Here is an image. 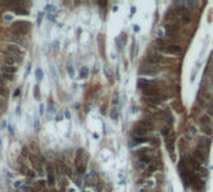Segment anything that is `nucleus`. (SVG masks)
I'll return each mask as SVG.
<instances>
[{
  "label": "nucleus",
  "mask_w": 213,
  "mask_h": 192,
  "mask_svg": "<svg viewBox=\"0 0 213 192\" xmlns=\"http://www.w3.org/2000/svg\"><path fill=\"white\" fill-rule=\"evenodd\" d=\"M209 144H211V141L207 139V137H202L199 139V146H203V148H208L209 147Z\"/></svg>",
  "instance_id": "obj_18"
},
{
  "label": "nucleus",
  "mask_w": 213,
  "mask_h": 192,
  "mask_svg": "<svg viewBox=\"0 0 213 192\" xmlns=\"http://www.w3.org/2000/svg\"><path fill=\"white\" fill-rule=\"evenodd\" d=\"M181 19H182V21L184 23V24H188L190 21H191V11L187 9V8H181Z\"/></svg>",
  "instance_id": "obj_11"
},
{
  "label": "nucleus",
  "mask_w": 213,
  "mask_h": 192,
  "mask_svg": "<svg viewBox=\"0 0 213 192\" xmlns=\"http://www.w3.org/2000/svg\"><path fill=\"white\" fill-rule=\"evenodd\" d=\"M67 74H69V76H70V78H74L75 71H74L72 65H69V66H67Z\"/></svg>",
  "instance_id": "obj_28"
},
{
  "label": "nucleus",
  "mask_w": 213,
  "mask_h": 192,
  "mask_svg": "<svg viewBox=\"0 0 213 192\" xmlns=\"http://www.w3.org/2000/svg\"><path fill=\"white\" fill-rule=\"evenodd\" d=\"M188 163H190V167H191L194 172H198V171L202 170V169H201V163H199L197 160H196V158H193V157H190Z\"/></svg>",
  "instance_id": "obj_13"
},
{
  "label": "nucleus",
  "mask_w": 213,
  "mask_h": 192,
  "mask_svg": "<svg viewBox=\"0 0 213 192\" xmlns=\"http://www.w3.org/2000/svg\"><path fill=\"white\" fill-rule=\"evenodd\" d=\"M111 117H112L114 120L117 119V108H114V110H112V112H111Z\"/></svg>",
  "instance_id": "obj_32"
},
{
  "label": "nucleus",
  "mask_w": 213,
  "mask_h": 192,
  "mask_svg": "<svg viewBox=\"0 0 213 192\" xmlns=\"http://www.w3.org/2000/svg\"><path fill=\"white\" fill-rule=\"evenodd\" d=\"M212 76H213V75H212ZM212 80H213V78H212Z\"/></svg>",
  "instance_id": "obj_50"
},
{
  "label": "nucleus",
  "mask_w": 213,
  "mask_h": 192,
  "mask_svg": "<svg viewBox=\"0 0 213 192\" xmlns=\"http://www.w3.org/2000/svg\"><path fill=\"white\" fill-rule=\"evenodd\" d=\"M8 89L5 87V86H2L0 85V96H3V97H5V96H8Z\"/></svg>",
  "instance_id": "obj_27"
},
{
  "label": "nucleus",
  "mask_w": 213,
  "mask_h": 192,
  "mask_svg": "<svg viewBox=\"0 0 213 192\" xmlns=\"http://www.w3.org/2000/svg\"><path fill=\"white\" fill-rule=\"evenodd\" d=\"M44 114V105H40V115Z\"/></svg>",
  "instance_id": "obj_41"
},
{
  "label": "nucleus",
  "mask_w": 213,
  "mask_h": 192,
  "mask_svg": "<svg viewBox=\"0 0 213 192\" xmlns=\"http://www.w3.org/2000/svg\"><path fill=\"white\" fill-rule=\"evenodd\" d=\"M175 16H176V10H169L167 14H166V16H165V19L166 20H173L175 19Z\"/></svg>",
  "instance_id": "obj_21"
},
{
  "label": "nucleus",
  "mask_w": 213,
  "mask_h": 192,
  "mask_svg": "<svg viewBox=\"0 0 213 192\" xmlns=\"http://www.w3.org/2000/svg\"><path fill=\"white\" fill-rule=\"evenodd\" d=\"M2 72L3 74H9V75H14L16 72V68L15 66H9V65H4L2 68Z\"/></svg>",
  "instance_id": "obj_14"
},
{
  "label": "nucleus",
  "mask_w": 213,
  "mask_h": 192,
  "mask_svg": "<svg viewBox=\"0 0 213 192\" xmlns=\"http://www.w3.org/2000/svg\"><path fill=\"white\" fill-rule=\"evenodd\" d=\"M39 183H40V186H41V187H44V186H45V182H44V181H40Z\"/></svg>",
  "instance_id": "obj_47"
},
{
  "label": "nucleus",
  "mask_w": 213,
  "mask_h": 192,
  "mask_svg": "<svg viewBox=\"0 0 213 192\" xmlns=\"http://www.w3.org/2000/svg\"><path fill=\"white\" fill-rule=\"evenodd\" d=\"M20 94H21L20 89H16V90H15V93L13 94V96H14V97H16V96H20Z\"/></svg>",
  "instance_id": "obj_34"
},
{
  "label": "nucleus",
  "mask_w": 213,
  "mask_h": 192,
  "mask_svg": "<svg viewBox=\"0 0 213 192\" xmlns=\"http://www.w3.org/2000/svg\"><path fill=\"white\" fill-rule=\"evenodd\" d=\"M212 87H213V80H212Z\"/></svg>",
  "instance_id": "obj_49"
},
{
  "label": "nucleus",
  "mask_w": 213,
  "mask_h": 192,
  "mask_svg": "<svg viewBox=\"0 0 213 192\" xmlns=\"http://www.w3.org/2000/svg\"><path fill=\"white\" fill-rule=\"evenodd\" d=\"M46 170H47V175H49V173H54V166L51 165V163H49V165L46 166Z\"/></svg>",
  "instance_id": "obj_31"
},
{
  "label": "nucleus",
  "mask_w": 213,
  "mask_h": 192,
  "mask_svg": "<svg viewBox=\"0 0 213 192\" xmlns=\"http://www.w3.org/2000/svg\"><path fill=\"white\" fill-rule=\"evenodd\" d=\"M54 47H55V49L59 47V43H57V41H55V43H54Z\"/></svg>",
  "instance_id": "obj_46"
},
{
  "label": "nucleus",
  "mask_w": 213,
  "mask_h": 192,
  "mask_svg": "<svg viewBox=\"0 0 213 192\" xmlns=\"http://www.w3.org/2000/svg\"><path fill=\"white\" fill-rule=\"evenodd\" d=\"M0 107H2V108H4V107H5V102L2 100V97H0Z\"/></svg>",
  "instance_id": "obj_40"
},
{
  "label": "nucleus",
  "mask_w": 213,
  "mask_h": 192,
  "mask_svg": "<svg viewBox=\"0 0 213 192\" xmlns=\"http://www.w3.org/2000/svg\"><path fill=\"white\" fill-rule=\"evenodd\" d=\"M166 32H167V35L168 38H171V39H176L178 36V32H180V26H178L177 24L172 23V24H168L167 26H166Z\"/></svg>",
  "instance_id": "obj_4"
},
{
  "label": "nucleus",
  "mask_w": 213,
  "mask_h": 192,
  "mask_svg": "<svg viewBox=\"0 0 213 192\" xmlns=\"http://www.w3.org/2000/svg\"><path fill=\"white\" fill-rule=\"evenodd\" d=\"M212 106H213V99H212Z\"/></svg>",
  "instance_id": "obj_48"
},
{
  "label": "nucleus",
  "mask_w": 213,
  "mask_h": 192,
  "mask_svg": "<svg viewBox=\"0 0 213 192\" xmlns=\"http://www.w3.org/2000/svg\"><path fill=\"white\" fill-rule=\"evenodd\" d=\"M163 53H167L169 55H177L181 53V47L176 44H167L166 47L163 49Z\"/></svg>",
  "instance_id": "obj_7"
},
{
  "label": "nucleus",
  "mask_w": 213,
  "mask_h": 192,
  "mask_svg": "<svg viewBox=\"0 0 213 192\" xmlns=\"http://www.w3.org/2000/svg\"><path fill=\"white\" fill-rule=\"evenodd\" d=\"M192 157L193 158H196V160H197L198 162H202L203 161V152L201 151V150L199 148H197V150H194V151H193V155H192Z\"/></svg>",
  "instance_id": "obj_15"
},
{
  "label": "nucleus",
  "mask_w": 213,
  "mask_h": 192,
  "mask_svg": "<svg viewBox=\"0 0 213 192\" xmlns=\"http://www.w3.org/2000/svg\"><path fill=\"white\" fill-rule=\"evenodd\" d=\"M65 116H66L67 119H70V112H69V111H66V112H65Z\"/></svg>",
  "instance_id": "obj_45"
},
{
  "label": "nucleus",
  "mask_w": 213,
  "mask_h": 192,
  "mask_svg": "<svg viewBox=\"0 0 213 192\" xmlns=\"http://www.w3.org/2000/svg\"><path fill=\"white\" fill-rule=\"evenodd\" d=\"M35 76L38 80H42V78H44V71H42L40 68L36 69V72H35Z\"/></svg>",
  "instance_id": "obj_24"
},
{
  "label": "nucleus",
  "mask_w": 213,
  "mask_h": 192,
  "mask_svg": "<svg viewBox=\"0 0 213 192\" xmlns=\"http://www.w3.org/2000/svg\"><path fill=\"white\" fill-rule=\"evenodd\" d=\"M6 53H9L11 55H15V56H18V57H21V59H23V56H24V51L18 45H9V46L6 47Z\"/></svg>",
  "instance_id": "obj_6"
},
{
  "label": "nucleus",
  "mask_w": 213,
  "mask_h": 192,
  "mask_svg": "<svg viewBox=\"0 0 213 192\" xmlns=\"http://www.w3.org/2000/svg\"><path fill=\"white\" fill-rule=\"evenodd\" d=\"M201 123H202V126H209V123H211V120L207 115H204L201 117Z\"/></svg>",
  "instance_id": "obj_19"
},
{
  "label": "nucleus",
  "mask_w": 213,
  "mask_h": 192,
  "mask_svg": "<svg viewBox=\"0 0 213 192\" xmlns=\"http://www.w3.org/2000/svg\"><path fill=\"white\" fill-rule=\"evenodd\" d=\"M14 186H15V188L20 187V186H21V182H15V185H14Z\"/></svg>",
  "instance_id": "obj_43"
},
{
  "label": "nucleus",
  "mask_w": 213,
  "mask_h": 192,
  "mask_svg": "<svg viewBox=\"0 0 213 192\" xmlns=\"http://www.w3.org/2000/svg\"><path fill=\"white\" fill-rule=\"evenodd\" d=\"M30 26H31V24L28 23V21H15L11 25V30L14 32V35L21 38V36H24L29 31Z\"/></svg>",
  "instance_id": "obj_2"
},
{
  "label": "nucleus",
  "mask_w": 213,
  "mask_h": 192,
  "mask_svg": "<svg viewBox=\"0 0 213 192\" xmlns=\"http://www.w3.org/2000/svg\"><path fill=\"white\" fill-rule=\"evenodd\" d=\"M28 176H30V177H31V178H32V177H34V176H35V173H34V172H32V171H30V170H29V171H28Z\"/></svg>",
  "instance_id": "obj_39"
},
{
  "label": "nucleus",
  "mask_w": 213,
  "mask_h": 192,
  "mask_svg": "<svg viewBox=\"0 0 213 192\" xmlns=\"http://www.w3.org/2000/svg\"><path fill=\"white\" fill-rule=\"evenodd\" d=\"M158 72H160V68L156 65L146 64L141 68V74H143V75H151V76H153V75H157Z\"/></svg>",
  "instance_id": "obj_3"
},
{
  "label": "nucleus",
  "mask_w": 213,
  "mask_h": 192,
  "mask_svg": "<svg viewBox=\"0 0 213 192\" xmlns=\"http://www.w3.org/2000/svg\"><path fill=\"white\" fill-rule=\"evenodd\" d=\"M190 130H191V135H196V132H197V130H196V127H193V126H192Z\"/></svg>",
  "instance_id": "obj_36"
},
{
  "label": "nucleus",
  "mask_w": 213,
  "mask_h": 192,
  "mask_svg": "<svg viewBox=\"0 0 213 192\" xmlns=\"http://www.w3.org/2000/svg\"><path fill=\"white\" fill-rule=\"evenodd\" d=\"M147 133H148V131L146 129H143L142 126H140L138 123L132 129V136H141V137H143V136H147Z\"/></svg>",
  "instance_id": "obj_9"
},
{
  "label": "nucleus",
  "mask_w": 213,
  "mask_h": 192,
  "mask_svg": "<svg viewBox=\"0 0 213 192\" xmlns=\"http://www.w3.org/2000/svg\"><path fill=\"white\" fill-rule=\"evenodd\" d=\"M171 126H165V127H162V130H161V133L165 136V137H168V135H169V132H171Z\"/></svg>",
  "instance_id": "obj_22"
},
{
  "label": "nucleus",
  "mask_w": 213,
  "mask_h": 192,
  "mask_svg": "<svg viewBox=\"0 0 213 192\" xmlns=\"http://www.w3.org/2000/svg\"><path fill=\"white\" fill-rule=\"evenodd\" d=\"M161 60H162V57H161L158 54H151V55L147 56V64H150V65L158 66V64L161 62Z\"/></svg>",
  "instance_id": "obj_10"
},
{
  "label": "nucleus",
  "mask_w": 213,
  "mask_h": 192,
  "mask_svg": "<svg viewBox=\"0 0 213 192\" xmlns=\"http://www.w3.org/2000/svg\"><path fill=\"white\" fill-rule=\"evenodd\" d=\"M4 61H5V65H9V66H14L15 64H18L21 61V57H18L15 55H11L9 53L4 51Z\"/></svg>",
  "instance_id": "obj_5"
},
{
  "label": "nucleus",
  "mask_w": 213,
  "mask_h": 192,
  "mask_svg": "<svg viewBox=\"0 0 213 192\" xmlns=\"http://www.w3.org/2000/svg\"><path fill=\"white\" fill-rule=\"evenodd\" d=\"M47 185L49 186H54L55 185V175L54 173H49L47 175Z\"/></svg>",
  "instance_id": "obj_20"
},
{
  "label": "nucleus",
  "mask_w": 213,
  "mask_h": 192,
  "mask_svg": "<svg viewBox=\"0 0 213 192\" xmlns=\"http://www.w3.org/2000/svg\"><path fill=\"white\" fill-rule=\"evenodd\" d=\"M42 16H44V14H42V13H40V14L38 15V25L41 24V21H42Z\"/></svg>",
  "instance_id": "obj_33"
},
{
  "label": "nucleus",
  "mask_w": 213,
  "mask_h": 192,
  "mask_svg": "<svg viewBox=\"0 0 213 192\" xmlns=\"http://www.w3.org/2000/svg\"><path fill=\"white\" fill-rule=\"evenodd\" d=\"M4 19H5L6 21H11V20H13V15H8V14H6V15L4 16Z\"/></svg>",
  "instance_id": "obj_35"
},
{
  "label": "nucleus",
  "mask_w": 213,
  "mask_h": 192,
  "mask_svg": "<svg viewBox=\"0 0 213 192\" xmlns=\"http://www.w3.org/2000/svg\"><path fill=\"white\" fill-rule=\"evenodd\" d=\"M45 10L49 11V13H54V11H56V6L53 5V4H47V5L45 6Z\"/></svg>",
  "instance_id": "obj_25"
},
{
  "label": "nucleus",
  "mask_w": 213,
  "mask_h": 192,
  "mask_svg": "<svg viewBox=\"0 0 213 192\" xmlns=\"http://www.w3.org/2000/svg\"><path fill=\"white\" fill-rule=\"evenodd\" d=\"M138 125H140V126H142L143 129H146L147 131H150V130L153 127V123H152L150 120H142V121L138 122Z\"/></svg>",
  "instance_id": "obj_16"
},
{
  "label": "nucleus",
  "mask_w": 213,
  "mask_h": 192,
  "mask_svg": "<svg viewBox=\"0 0 213 192\" xmlns=\"http://www.w3.org/2000/svg\"><path fill=\"white\" fill-rule=\"evenodd\" d=\"M117 104H118V99H117V96H115V99L112 100V105H115V106H116Z\"/></svg>",
  "instance_id": "obj_37"
},
{
  "label": "nucleus",
  "mask_w": 213,
  "mask_h": 192,
  "mask_svg": "<svg viewBox=\"0 0 213 192\" xmlns=\"http://www.w3.org/2000/svg\"><path fill=\"white\" fill-rule=\"evenodd\" d=\"M13 10H14V13H16V14H19V15H28L29 14V11L25 9V8H23V6H16V8H13Z\"/></svg>",
  "instance_id": "obj_17"
},
{
  "label": "nucleus",
  "mask_w": 213,
  "mask_h": 192,
  "mask_svg": "<svg viewBox=\"0 0 213 192\" xmlns=\"http://www.w3.org/2000/svg\"><path fill=\"white\" fill-rule=\"evenodd\" d=\"M8 129H9L10 133H13V132H14V131H13V126H11V125H9V126H8Z\"/></svg>",
  "instance_id": "obj_44"
},
{
  "label": "nucleus",
  "mask_w": 213,
  "mask_h": 192,
  "mask_svg": "<svg viewBox=\"0 0 213 192\" xmlns=\"http://www.w3.org/2000/svg\"><path fill=\"white\" fill-rule=\"evenodd\" d=\"M50 69H51V75H53V78H54V79H57V76H56V70H55V66H54V65H50Z\"/></svg>",
  "instance_id": "obj_30"
},
{
  "label": "nucleus",
  "mask_w": 213,
  "mask_h": 192,
  "mask_svg": "<svg viewBox=\"0 0 213 192\" xmlns=\"http://www.w3.org/2000/svg\"><path fill=\"white\" fill-rule=\"evenodd\" d=\"M147 141H148L147 136H143V137H141V136H132V141H131L130 146H131V147H132V146H137V145H140V144L147 142Z\"/></svg>",
  "instance_id": "obj_12"
},
{
  "label": "nucleus",
  "mask_w": 213,
  "mask_h": 192,
  "mask_svg": "<svg viewBox=\"0 0 213 192\" xmlns=\"http://www.w3.org/2000/svg\"><path fill=\"white\" fill-rule=\"evenodd\" d=\"M4 80H8V81H13L14 80V75H9V74H3L2 72V75H0Z\"/></svg>",
  "instance_id": "obj_26"
},
{
  "label": "nucleus",
  "mask_w": 213,
  "mask_h": 192,
  "mask_svg": "<svg viewBox=\"0 0 213 192\" xmlns=\"http://www.w3.org/2000/svg\"><path fill=\"white\" fill-rule=\"evenodd\" d=\"M34 126H35V131H39V121L38 120H35V125H34Z\"/></svg>",
  "instance_id": "obj_38"
},
{
  "label": "nucleus",
  "mask_w": 213,
  "mask_h": 192,
  "mask_svg": "<svg viewBox=\"0 0 213 192\" xmlns=\"http://www.w3.org/2000/svg\"><path fill=\"white\" fill-rule=\"evenodd\" d=\"M80 76H81L82 79H86V78L89 76V69H87V68H82V69L80 70Z\"/></svg>",
  "instance_id": "obj_23"
},
{
  "label": "nucleus",
  "mask_w": 213,
  "mask_h": 192,
  "mask_svg": "<svg viewBox=\"0 0 213 192\" xmlns=\"http://www.w3.org/2000/svg\"><path fill=\"white\" fill-rule=\"evenodd\" d=\"M39 90H40V89H39L38 85L34 87V97H35V99H39V96H40V91H39Z\"/></svg>",
  "instance_id": "obj_29"
},
{
  "label": "nucleus",
  "mask_w": 213,
  "mask_h": 192,
  "mask_svg": "<svg viewBox=\"0 0 213 192\" xmlns=\"http://www.w3.org/2000/svg\"><path fill=\"white\" fill-rule=\"evenodd\" d=\"M145 101L151 106H157L158 104H161L163 101V96L158 95V96H150V97H145Z\"/></svg>",
  "instance_id": "obj_8"
},
{
  "label": "nucleus",
  "mask_w": 213,
  "mask_h": 192,
  "mask_svg": "<svg viewBox=\"0 0 213 192\" xmlns=\"http://www.w3.org/2000/svg\"><path fill=\"white\" fill-rule=\"evenodd\" d=\"M47 18H49L51 21H54V15H53V14H49V15H47Z\"/></svg>",
  "instance_id": "obj_42"
},
{
  "label": "nucleus",
  "mask_w": 213,
  "mask_h": 192,
  "mask_svg": "<svg viewBox=\"0 0 213 192\" xmlns=\"http://www.w3.org/2000/svg\"><path fill=\"white\" fill-rule=\"evenodd\" d=\"M86 165H87V160L86 156H85V151L84 148H79L78 152H76V157H75V167L80 175L85 173L86 171Z\"/></svg>",
  "instance_id": "obj_1"
}]
</instances>
